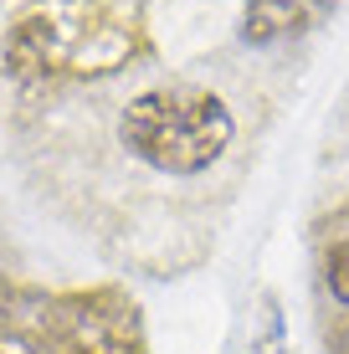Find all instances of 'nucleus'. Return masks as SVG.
<instances>
[{"label": "nucleus", "mask_w": 349, "mask_h": 354, "mask_svg": "<svg viewBox=\"0 0 349 354\" xmlns=\"http://www.w3.org/2000/svg\"><path fill=\"white\" fill-rule=\"evenodd\" d=\"M242 118L211 82L170 77L113 103V118L88 133L57 118L26 113L10 124V154L41 211L67 221L98 247L139 252L154 211L170 231V195L190 201L236 165Z\"/></svg>", "instance_id": "f257e3e1"}, {"label": "nucleus", "mask_w": 349, "mask_h": 354, "mask_svg": "<svg viewBox=\"0 0 349 354\" xmlns=\"http://www.w3.org/2000/svg\"><path fill=\"white\" fill-rule=\"evenodd\" d=\"M298 6L293 0H247V41H272V36L298 26Z\"/></svg>", "instance_id": "f03ea898"}, {"label": "nucleus", "mask_w": 349, "mask_h": 354, "mask_svg": "<svg viewBox=\"0 0 349 354\" xmlns=\"http://www.w3.org/2000/svg\"><path fill=\"white\" fill-rule=\"evenodd\" d=\"M323 277H329L334 303H344V308H349V236H339V241H334L329 262H323Z\"/></svg>", "instance_id": "7ed1b4c3"}]
</instances>
